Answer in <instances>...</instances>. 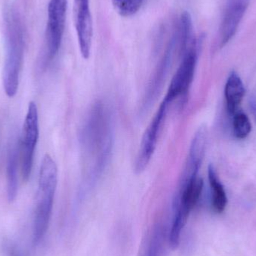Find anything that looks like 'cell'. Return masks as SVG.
I'll return each instance as SVG.
<instances>
[{
    "label": "cell",
    "mask_w": 256,
    "mask_h": 256,
    "mask_svg": "<svg viewBox=\"0 0 256 256\" xmlns=\"http://www.w3.org/2000/svg\"><path fill=\"white\" fill-rule=\"evenodd\" d=\"M84 179L94 184L104 173L112 153L114 124L109 108L97 102L88 112L80 132Z\"/></svg>",
    "instance_id": "1"
},
{
    "label": "cell",
    "mask_w": 256,
    "mask_h": 256,
    "mask_svg": "<svg viewBox=\"0 0 256 256\" xmlns=\"http://www.w3.org/2000/svg\"><path fill=\"white\" fill-rule=\"evenodd\" d=\"M57 178L58 171L55 161L50 155H45L39 172L38 189L33 225L34 244L40 243L48 231L56 190Z\"/></svg>",
    "instance_id": "2"
},
{
    "label": "cell",
    "mask_w": 256,
    "mask_h": 256,
    "mask_svg": "<svg viewBox=\"0 0 256 256\" xmlns=\"http://www.w3.org/2000/svg\"><path fill=\"white\" fill-rule=\"evenodd\" d=\"M200 40L194 38L182 56L180 66L173 76L164 99L172 104L176 100L184 99L188 96L194 80L198 60Z\"/></svg>",
    "instance_id": "3"
},
{
    "label": "cell",
    "mask_w": 256,
    "mask_h": 256,
    "mask_svg": "<svg viewBox=\"0 0 256 256\" xmlns=\"http://www.w3.org/2000/svg\"><path fill=\"white\" fill-rule=\"evenodd\" d=\"M171 105L164 99L150 124L146 128L142 138L140 150L136 161L135 168L136 172H142L150 162L156 149L160 135L162 132V128L170 111L168 109Z\"/></svg>",
    "instance_id": "4"
},
{
    "label": "cell",
    "mask_w": 256,
    "mask_h": 256,
    "mask_svg": "<svg viewBox=\"0 0 256 256\" xmlns=\"http://www.w3.org/2000/svg\"><path fill=\"white\" fill-rule=\"evenodd\" d=\"M39 136L38 114L34 102L28 104L22 128V174L24 180L30 178L34 160V150Z\"/></svg>",
    "instance_id": "5"
},
{
    "label": "cell",
    "mask_w": 256,
    "mask_h": 256,
    "mask_svg": "<svg viewBox=\"0 0 256 256\" xmlns=\"http://www.w3.org/2000/svg\"><path fill=\"white\" fill-rule=\"evenodd\" d=\"M68 0H50L48 6L46 44L50 58L60 50L64 34Z\"/></svg>",
    "instance_id": "6"
},
{
    "label": "cell",
    "mask_w": 256,
    "mask_h": 256,
    "mask_svg": "<svg viewBox=\"0 0 256 256\" xmlns=\"http://www.w3.org/2000/svg\"><path fill=\"white\" fill-rule=\"evenodd\" d=\"M74 12L80 50L82 56L87 60L90 56L93 36L90 0H75Z\"/></svg>",
    "instance_id": "7"
},
{
    "label": "cell",
    "mask_w": 256,
    "mask_h": 256,
    "mask_svg": "<svg viewBox=\"0 0 256 256\" xmlns=\"http://www.w3.org/2000/svg\"><path fill=\"white\" fill-rule=\"evenodd\" d=\"M22 48L21 42L14 38L10 40L3 72V86L9 98L16 94L22 67Z\"/></svg>",
    "instance_id": "8"
},
{
    "label": "cell",
    "mask_w": 256,
    "mask_h": 256,
    "mask_svg": "<svg viewBox=\"0 0 256 256\" xmlns=\"http://www.w3.org/2000/svg\"><path fill=\"white\" fill-rule=\"evenodd\" d=\"M250 2V0H225V8L220 28L221 46L226 44L234 37Z\"/></svg>",
    "instance_id": "9"
},
{
    "label": "cell",
    "mask_w": 256,
    "mask_h": 256,
    "mask_svg": "<svg viewBox=\"0 0 256 256\" xmlns=\"http://www.w3.org/2000/svg\"><path fill=\"white\" fill-rule=\"evenodd\" d=\"M207 140V129L202 126L197 130L192 138L184 168L180 177V182H188L198 177V172L206 154Z\"/></svg>",
    "instance_id": "10"
},
{
    "label": "cell",
    "mask_w": 256,
    "mask_h": 256,
    "mask_svg": "<svg viewBox=\"0 0 256 256\" xmlns=\"http://www.w3.org/2000/svg\"><path fill=\"white\" fill-rule=\"evenodd\" d=\"M245 94V88L240 76L232 72L228 76L225 86V98L230 114H234L240 104Z\"/></svg>",
    "instance_id": "11"
},
{
    "label": "cell",
    "mask_w": 256,
    "mask_h": 256,
    "mask_svg": "<svg viewBox=\"0 0 256 256\" xmlns=\"http://www.w3.org/2000/svg\"><path fill=\"white\" fill-rule=\"evenodd\" d=\"M164 240V228L160 225L155 226L143 240L138 256H162Z\"/></svg>",
    "instance_id": "12"
},
{
    "label": "cell",
    "mask_w": 256,
    "mask_h": 256,
    "mask_svg": "<svg viewBox=\"0 0 256 256\" xmlns=\"http://www.w3.org/2000/svg\"><path fill=\"white\" fill-rule=\"evenodd\" d=\"M208 174L212 190V207L216 213H222L225 210L228 202L224 185L220 182L213 166H209Z\"/></svg>",
    "instance_id": "13"
},
{
    "label": "cell",
    "mask_w": 256,
    "mask_h": 256,
    "mask_svg": "<svg viewBox=\"0 0 256 256\" xmlns=\"http://www.w3.org/2000/svg\"><path fill=\"white\" fill-rule=\"evenodd\" d=\"M8 197L12 202L18 194V155L14 148H10L8 156L7 162Z\"/></svg>",
    "instance_id": "14"
},
{
    "label": "cell",
    "mask_w": 256,
    "mask_h": 256,
    "mask_svg": "<svg viewBox=\"0 0 256 256\" xmlns=\"http://www.w3.org/2000/svg\"><path fill=\"white\" fill-rule=\"evenodd\" d=\"M252 126L246 114L239 112L233 120V132L236 138L243 140L250 134Z\"/></svg>",
    "instance_id": "15"
},
{
    "label": "cell",
    "mask_w": 256,
    "mask_h": 256,
    "mask_svg": "<svg viewBox=\"0 0 256 256\" xmlns=\"http://www.w3.org/2000/svg\"><path fill=\"white\" fill-rule=\"evenodd\" d=\"M144 0H112L116 12L123 16H132L138 12Z\"/></svg>",
    "instance_id": "16"
},
{
    "label": "cell",
    "mask_w": 256,
    "mask_h": 256,
    "mask_svg": "<svg viewBox=\"0 0 256 256\" xmlns=\"http://www.w3.org/2000/svg\"><path fill=\"white\" fill-rule=\"evenodd\" d=\"M250 108L251 112H252L256 123V100L255 99H251L250 102Z\"/></svg>",
    "instance_id": "17"
}]
</instances>
